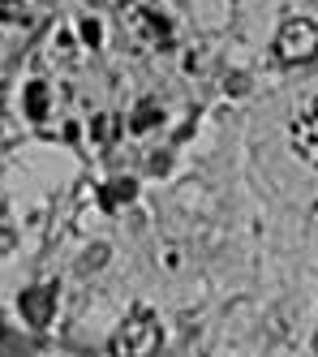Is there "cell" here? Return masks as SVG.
<instances>
[{"label": "cell", "mask_w": 318, "mask_h": 357, "mask_svg": "<svg viewBox=\"0 0 318 357\" xmlns=\"http://www.w3.org/2000/svg\"><path fill=\"white\" fill-rule=\"evenodd\" d=\"M288 138H293V151L318 168V99H305V104L293 112L288 121Z\"/></svg>", "instance_id": "cell-4"}, {"label": "cell", "mask_w": 318, "mask_h": 357, "mask_svg": "<svg viewBox=\"0 0 318 357\" xmlns=\"http://www.w3.org/2000/svg\"><path fill=\"white\" fill-rule=\"evenodd\" d=\"M159 344H164V331H159V319L146 310V305H138L112 336V353L116 357H155Z\"/></svg>", "instance_id": "cell-1"}, {"label": "cell", "mask_w": 318, "mask_h": 357, "mask_svg": "<svg viewBox=\"0 0 318 357\" xmlns=\"http://www.w3.org/2000/svg\"><path fill=\"white\" fill-rule=\"evenodd\" d=\"M43 99H47V91L35 82V86H31V116H43Z\"/></svg>", "instance_id": "cell-7"}, {"label": "cell", "mask_w": 318, "mask_h": 357, "mask_svg": "<svg viewBox=\"0 0 318 357\" xmlns=\"http://www.w3.org/2000/svg\"><path fill=\"white\" fill-rule=\"evenodd\" d=\"M275 56L284 65H310L318 56V26L310 17H288L275 35Z\"/></svg>", "instance_id": "cell-2"}, {"label": "cell", "mask_w": 318, "mask_h": 357, "mask_svg": "<svg viewBox=\"0 0 318 357\" xmlns=\"http://www.w3.org/2000/svg\"><path fill=\"white\" fill-rule=\"evenodd\" d=\"M82 35H86L91 47H99V22H82Z\"/></svg>", "instance_id": "cell-8"}, {"label": "cell", "mask_w": 318, "mask_h": 357, "mask_svg": "<svg viewBox=\"0 0 318 357\" xmlns=\"http://www.w3.org/2000/svg\"><path fill=\"white\" fill-rule=\"evenodd\" d=\"M155 121H159V104H155V99H142V104L134 108V116H129V130H134V134H146Z\"/></svg>", "instance_id": "cell-6"}, {"label": "cell", "mask_w": 318, "mask_h": 357, "mask_svg": "<svg viewBox=\"0 0 318 357\" xmlns=\"http://www.w3.org/2000/svg\"><path fill=\"white\" fill-rule=\"evenodd\" d=\"M52 297H56L52 289H35V293H26V297H22V305L31 310V323H35V327L47 323V305H52Z\"/></svg>", "instance_id": "cell-5"}, {"label": "cell", "mask_w": 318, "mask_h": 357, "mask_svg": "<svg viewBox=\"0 0 318 357\" xmlns=\"http://www.w3.org/2000/svg\"><path fill=\"white\" fill-rule=\"evenodd\" d=\"M121 17H125V31L134 35V43H142V47H168V43H172V26H168V17H159V9L142 5V0L125 5V9H121Z\"/></svg>", "instance_id": "cell-3"}]
</instances>
